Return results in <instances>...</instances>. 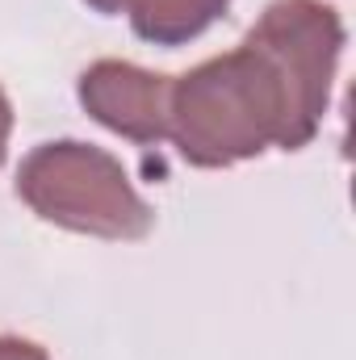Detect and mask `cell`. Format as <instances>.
<instances>
[{"instance_id":"obj_1","label":"cell","mask_w":356,"mask_h":360,"mask_svg":"<svg viewBox=\"0 0 356 360\" xmlns=\"http://www.w3.org/2000/svg\"><path fill=\"white\" fill-rule=\"evenodd\" d=\"M344 21L327 0H272L248 38L172 76L168 139L193 168L302 151L331 105Z\"/></svg>"},{"instance_id":"obj_2","label":"cell","mask_w":356,"mask_h":360,"mask_svg":"<svg viewBox=\"0 0 356 360\" xmlns=\"http://www.w3.org/2000/svg\"><path fill=\"white\" fill-rule=\"evenodd\" d=\"M17 197L42 222L92 239L134 243L155 226V210L139 197L122 160L80 139L34 147L17 168Z\"/></svg>"},{"instance_id":"obj_3","label":"cell","mask_w":356,"mask_h":360,"mask_svg":"<svg viewBox=\"0 0 356 360\" xmlns=\"http://www.w3.org/2000/svg\"><path fill=\"white\" fill-rule=\"evenodd\" d=\"M76 96L92 122L105 130L130 139V143H164L168 139V101H172V76L147 72L126 59H96L80 72Z\"/></svg>"},{"instance_id":"obj_4","label":"cell","mask_w":356,"mask_h":360,"mask_svg":"<svg viewBox=\"0 0 356 360\" xmlns=\"http://www.w3.org/2000/svg\"><path fill=\"white\" fill-rule=\"evenodd\" d=\"M101 17H126L130 30L151 46H184L201 38L231 0H84Z\"/></svg>"},{"instance_id":"obj_5","label":"cell","mask_w":356,"mask_h":360,"mask_svg":"<svg viewBox=\"0 0 356 360\" xmlns=\"http://www.w3.org/2000/svg\"><path fill=\"white\" fill-rule=\"evenodd\" d=\"M0 360H51V356H46V348H38L34 340L0 335Z\"/></svg>"},{"instance_id":"obj_6","label":"cell","mask_w":356,"mask_h":360,"mask_svg":"<svg viewBox=\"0 0 356 360\" xmlns=\"http://www.w3.org/2000/svg\"><path fill=\"white\" fill-rule=\"evenodd\" d=\"M8 134H13V105H8V96L0 89V164L8 155Z\"/></svg>"}]
</instances>
